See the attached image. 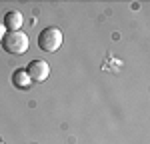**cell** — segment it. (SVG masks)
<instances>
[{"mask_svg":"<svg viewBox=\"0 0 150 144\" xmlns=\"http://www.w3.org/2000/svg\"><path fill=\"white\" fill-rule=\"evenodd\" d=\"M12 84H14L18 90H28L30 84H32V80L28 78V74H26L24 68H18V70L12 72Z\"/></svg>","mask_w":150,"mask_h":144,"instance_id":"5b68a950","label":"cell"},{"mask_svg":"<svg viewBox=\"0 0 150 144\" xmlns=\"http://www.w3.org/2000/svg\"><path fill=\"white\" fill-rule=\"evenodd\" d=\"M24 24V16L22 12L18 10H8L4 14V20H2V26L8 30V32H18Z\"/></svg>","mask_w":150,"mask_h":144,"instance_id":"277c9868","label":"cell"},{"mask_svg":"<svg viewBox=\"0 0 150 144\" xmlns=\"http://www.w3.org/2000/svg\"><path fill=\"white\" fill-rule=\"evenodd\" d=\"M62 40H64V36H62V30L60 28H56V26H46L38 34V46H40V50H44V52H56L58 48L62 46Z\"/></svg>","mask_w":150,"mask_h":144,"instance_id":"7a4b0ae2","label":"cell"},{"mask_svg":"<svg viewBox=\"0 0 150 144\" xmlns=\"http://www.w3.org/2000/svg\"><path fill=\"white\" fill-rule=\"evenodd\" d=\"M4 36H6V28L0 24V42H2V38H4Z\"/></svg>","mask_w":150,"mask_h":144,"instance_id":"8992f818","label":"cell"},{"mask_svg":"<svg viewBox=\"0 0 150 144\" xmlns=\"http://www.w3.org/2000/svg\"><path fill=\"white\" fill-rule=\"evenodd\" d=\"M24 70H26L28 78H30L32 82H44L48 76H50V66H48L46 60H42V58L32 60Z\"/></svg>","mask_w":150,"mask_h":144,"instance_id":"3957f363","label":"cell"},{"mask_svg":"<svg viewBox=\"0 0 150 144\" xmlns=\"http://www.w3.org/2000/svg\"><path fill=\"white\" fill-rule=\"evenodd\" d=\"M0 144H4V142H2V140H0Z\"/></svg>","mask_w":150,"mask_h":144,"instance_id":"52a82bcc","label":"cell"},{"mask_svg":"<svg viewBox=\"0 0 150 144\" xmlns=\"http://www.w3.org/2000/svg\"><path fill=\"white\" fill-rule=\"evenodd\" d=\"M30 46V42H28V36L24 34V32H8V34L2 38V48H4V52H8L12 56H20L24 54L26 50Z\"/></svg>","mask_w":150,"mask_h":144,"instance_id":"6da1fadb","label":"cell"}]
</instances>
